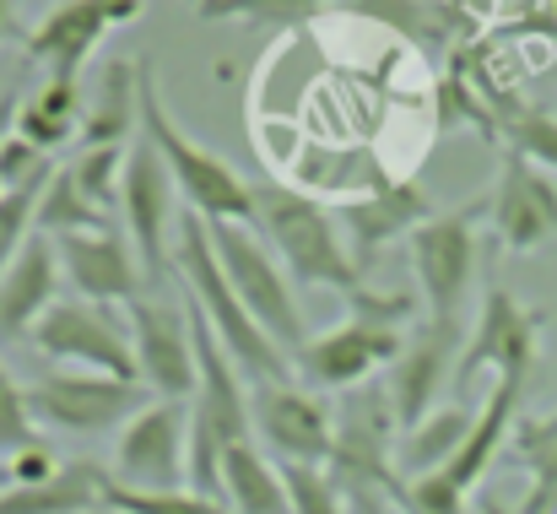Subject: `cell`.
<instances>
[{
  "label": "cell",
  "instance_id": "cell-15",
  "mask_svg": "<svg viewBox=\"0 0 557 514\" xmlns=\"http://www.w3.org/2000/svg\"><path fill=\"white\" fill-rule=\"evenodd\" d=\"M433 211H438V206L428 200V189H422L417 179H395V173L373 169L369 184L342 200L336 222L347 228V238H352V244H347V249H352V266L363 271V266H373V260L384 255V244L411 238Z\"/></svg>",
  "mask_w": 557,
  "mask_h": 514
},
{
  "label": "cell",
  "instance_id": "cell-22",
  "mask_svg": "<svg viewBox=\"0 0 557 514\" xmlns=\"http://www.w3.org/2000/svg\"><path fill=\"white\" fill-rule=\"evenodd\" d=\"M520 395H525V384L520 379H498L493 384V395H487V406L476 412V423H471V439L460 444V455L444 466V477L471 499L476 493V482L493 472V461L504 455V439L515 433V417H520Z\"/></svg>",
  "mask_w": 557,
  "mask_h": 514
},
{
  "label": "cell",
  "instance_id": "cell-11",
  "mask_svg": "<svg viewBox=\"0 0 557 514\" xmlns=\"http://www.w3.org/2000/svg\"><path fill=\"white\" fill-rule=\"evenodd\" d=\"M395 412L384 390H363L358 406H347V423L336 428V450H331V488L347 504H369L373 493L400 499V477H395Z\"/></svg>",
  "mask_w": 557,
  "mask_h": 514
},
{
  "label": "cell",
  "instance_id": "cell-7",
  "mask_svg": "<svg viewBox=\"0 0 557 514\" xmlns=\"http://www.w3.org/2000/svg\"><path fill=\"white\" fill-rule=\"evenodd\" d=\"M22 401H27L33 423L71 433V439H98V433L125 428L147 406V390L82 368V374H44V379L22 384Z\"/></svg>",
  "mask_w": 557,
  "mask_h": 514
},
{
  "label": "cell",
  "instance_id": "cell-8",
  "mask_svg": "<svg viewBox=\"0 0 557 514\" xmlns=\"http://www.w3.org/2000/svg\"><path fill=\"white\" fill-rule=\"evenodd\" d=\"M487 200H466L455 211H433L406 244H411V271L422 287V304L433 320H460V304L476 277V222Z\"/></svg>",
  "mask_w": 557,
  "mask_h": 514
},
{
  "label": "cell",
  "instance_id": "cell-30",
  "mask_svg": "<svg viewBox=\"0 0 557 514\" xmlns=\"http://www.w3.org/2000/svg\"><path fill=\"white\" fill-rule=\"evenodd\" d=\"M206 22H244L255 33H293L331 11V0H195Z\"/></svg>",
  "mask_w": 557,
  "mask_h": 514
},
{
  "label": "cell",
  "instance_id": "cell-20",
  "mask_svg": "<svg viewBox=\"0 0 557 514\" xmlns=\"http://www.w3.org/2000/svg\"><path fill=\"white\" fill-rule=\"evenodd\" d=\"M60 255L54 238H27L22 255L11 260V271L0 277V342H27L33 326L60 304Z\"/></svg>",
  "mask_w": 557,
  "mask_h": 514
},
{
  "label": "cell",
  "instance_id": "cell-39",
  "mask_svg": "<svg viewBox=\"0 0 557 514\" xmlns=\"http://www.w3.org/2000/svg\"><path fill=\"white\" fill-rule=\"evenodd\" d=\"M16 114H22V98H16V87H11V93H0V147L16 136Z\"/></svg>",
  "mask_w": 557,
  "mask_h": 514
},
{
  "label": "cell",
  "instance_id": "cell-29",
  "mask_svg": "<svg viewBox=\"0 0 557 514\" xmlns=\"http://www.w3.org/2000/svg\"><path fill=\"white\" fill-rule=\"evenodd\" d=\"M498 136L515 158L536 163L542 173H557V114H547L542 103H498Z\"/></svg>",
  "mask_w": 557,
  "mask_h": 514
},
{
  "label": "cell",
  "instance_id": "cell-2",
  "mask_svg": "<svg viewBox=\"0 0 557 514\" xmlns=\"http://www.w3.org/2000/svg\"><path fill=\"white\" fill-rule=\"evenodd\" d=\"M174 277L185 282V298L206 315V326L216 331V342L227 346V357L238 363V374H249L255 384H293V357L271 342L255 315L238 304L222 260H216V244H211V228L206 217L180 211V244H174Z\"/></svg>",
  "mask_w": 557,
  "mask_h": 514
},
{
  "label": "cell",
  "instance_id": "cell-17",
  "mask_svg": "<svg viewBox=\"0 0 557 514\" xmlns=\"http://www.w3.org/2000/svg\"><path fill=\"white\" fill-rule=\"evenodd\" d=\"M487 222L509 255H536L557 238V184L536 163L504 152L498 184L487 195Z\"/></svg>",
  "mask_w": 557,
  "mask_h": 514
},
{
  "label": "cell",
  "instance_id": "cell-37",
  "mask_svg": "<svg viewBox=\"0 0 557 514\" xmlns=\"http://www.w3.org/2000/svg\"><path fill=\"white\" fill-rule=\"evenodd\" d=\"M54 173L49 163V152H38L33 142H22V136H11L5 147H0V189H22V184H44Z\"/></svg>",
  "mask_w": 557,
  "mask_h": 514
},
{
  "label": "cell",
  "instance_id": "cell-21",
  "mask_svg": "<svg viewBox=\"0 0 557 514\" xmlns=\"http://www.w3.org/2000/svg\"><path fill=\"white\" fill-rule=\"evenodd\" d=\"M109 466L98 461H60V472L38 488H0V514H103Z\"/></svg>",
  "mask_w": 557,
  "mask_h": 514
},
{
  "label": "cell",
  "instance_id": "cell-25",
  "mask_svg": "<svg viewBox=\"0 0 557 514\" xmlns=\"http://www.w3.org/2000/svg\"><path fill=\"white\" fill-rule=\"evenodd\" d=\"M222 499L233 514H287V482H282V466L265 461V450L249 439V444H233L222 455Z\"/></svg>",
  "mask_w": 557,
  "mask_h": 514
},
{
  "label": "cell",
  "instance_id": "cell-35",
  "mask_svg": "<svg viewBox=\"0 0 557 514\" xmlns=\"http://www.w3.org/2000/svg\"><path fill=\"white\" fill-rule=\"evenodd\" d=\"M282 482H287V514H352L320 466H282Z\"/></svg>",
  "mask_w": 557,
  "mask_h": 514
},
{
  "label": "cell",
  "instance_id": "cell-1",
  "mask_svg": "<svg viewBox=\"0 0 557 514\" xmlns=\"http://www.w3.org/2000/svg\"><path fill=\"white\" fill-rule=\"evenodd\" d=\"M249 222L265 233L271 255L298 287H331L342 298L363 287V271L352 266L336 211L320 206L309 189H293L282 179H249Z\"/></svg>",
  "mask_w": 557,
  "mask_h": 514
},
{
  "label": "cell",
  "instance_id": "cell-23",
  "mask_svg": "<svg viewBox=\"0 0 557 514\" xmlns=\"http://www.w3.org/2000/svg\"><path fill=\"white\" fill-rule=\"evenodd\" d=\"M331 11H347L358 22L389 27L400 38H411L417 49H449L455 27H466L460 11H449L444 0H331Z\"/></svg>",
  "mask_w": 557,
  "mask_h": 514
},
{
  "label": "cell",
  "instance_id": "cell-10",
  "mask_svg": "<svg viewBox=\"0 0 557 514\" xmlns=\"http://www.w3.org/2000/svg\"><path fill=\"white\" fill-rule=\"evenodd\" d=\"M542 326L547 315L542 309H525L509 287H487L482 293V315L476 326L466 331V346H460V363H455V384L471 390V379L482 368H493L498 379H531L536 368V352H542Z\"/></svg>",
  "mask_w": 557,
  "mask_h": 514
},
{
  "label": "cell",
  "instance_id": "cell-43",
  "mask_svg": "<svg viewBox=\"0 0 557 514\" xmlns=\"http://www.w3.org/2000/svg\"><path fill=\"white\" fill-rule=\"evenodd\" d=\"M0 195H5V189H0Z\"/></svg>",
  "mask_w": 557,
  "mask_h": 514
},
{
  "label": "cell",
  "instance_id": "cell-34",
  "mask_svg": "<svg viewBox=\"0 0 557 514\" xmlns=\"http://www.w3.org/2000/svg\"><path fill=\"white\" fill-rule=\"evenodd\" d=\"M54 179V173H49ZM44 179V184H49ZM44 184H22V189H5L0 195V277L11 271V260L22 255V244L33 238V217H38V195Z\"/></svg>",
  "mask_w": 557,
  "mask_h": 514
},
{
  "label": "cell",
  "instance_id": "cell-12",
  "mask_svg": "<svg viewBox=\"0 0 557 514\" xmlns=\"http://www.w3.org/2000/svg\"><path fill=\"white\" fill-rule=\"evenodd\" d=\"M141 5H147V0H60V5L44 11L33 27H22V49H27V60L49 65V76L82 82L92 49H98L114 27L136 22Z\"/></svg>",
  "mask_w": 557,
  "mask_h": 514
},
{
  "label": "cell",
  "instance_id": "cell-44",
  "mask_svg": "<svg viewBox=\"0 0 557 514\" xmlns=\"http://www.w3.org/2000/svg\"><path fill=\"white\" fill-rule=\"evenodd\" d=\"M103 514H109V510H103Z\"/></svg>",
  "mask_w": 557,
  "mask_h": 514
},
{
  "label": "cell",
  "instance_id": "cell-26",
  "mask_svg": "<svg viewBox=\"0 0 557 514\" xmlns=\"http://www.w3.org/2000/svg\"><path fill=\"white\" fill-rule=\"evenodd\" d=\"M131 131H141V93H136V65L109 60L92 114L82 120V147H125Z\"/></svg>",
  "mask_w": 557,
  "mask_h": 514
},
{
  "label": "cell",
  "instance_id": "cell-9",
  "mask_svg": "<svg viewBox=\"0 0 557 514\" xmlns=\"http://www.w3.org/2000/svg\"><path fill=\"white\" fill-rule=\"evenodd\" d=\"M189 450V401H147L114 439L109 477L141 493H180Z\"/></svg>",
  "mask_w": 557,
  "mask_h": 514
},
{
  "label": "cell",
  "instance_id": "cell-31",
  "mask_svg": "<svg viewBox=\"0 0 557 514\" xmlns=\"http://www.w3.org/2000/svg\"><path fill=\"white\" fill-rule=\"evenodd\" d=\"M33 228H38L44 238H71V233H98V228H109V222H103V211L82 195V184L71 179V169H54V179H49L44 195H38Z\"/></svg>",
  "mask_w": 557,
  "mask_h": 514
},
{
  "label": "cell",
  "instance_id": "cell-16",
  "mask_svg": "<svg viewBox=\"0 0 557 514\" xmlns=\"http://www.w3.org/2000/svg\"><path fill=\"white\" fill-rule=\"evenodd\" d=\"M249 423H255V439L276 455V466H320L336 450L331 412L298 384H255Z\"/></svg>",
  "mask_w": 557,
  "mask_h": 514
},
{
  "label": "cell",
  "instance_id": "cell-18",
  "mask_svg": "<svg viewBox=\"0 0 557 514\" xmlns=\"http://www.w3.org/2000/svg\"><path fill=\"white\" fill-rule=\"evenodd\" d=\"M54 255H60V271L65 282L87 298V304H109V309H131L147 287V271L136 260V244L120 233V228H98V233H71V238H54Z\"/></svg>",
  "mask_w": 557,
  "mask_h": 514
},
{
  "label": "cell",
  "instance_id": "cell-4",
  "mask_svg": "<svg viewBox=\"0 0 557 514\" xmlns=\"http://www.w3.org/2000/svg\"><path fill=\"white\" fill-rule=\"evenodd\" d=\"M136 93H141V136L169 163L180 195L189 200L185 211L206 217V222H249V179H238L216 152H206L200 142H189L185 131L174 125V114H169V103L158 93L152 60H136Z\"/></svg>",
  "mask_w": 557,
  "mask_h": 514
},
{
  "label": "cell",
  "instance_id": "cell-5",
  "mask_svg": "<svg viewBox=\"0 0 557 514\" xmlns=\"http://www.w3.org/2000/svg\"><path fill=\"white\" fill-rule=\"evenodd\" d=\"M206 228H211L216 260H222L238 304L255 315V326L282 346L287 357H298L309 346V326H304V309H298V293H293V277L282 271V260L244 222H206Z\"/></svg>",
  "mask_w": 557,
  "mask_h": 514
},
{
  "label": "cell",
  "instance_id": "cell-19",
  "mask_svg": "<svg viewBox=\"0 0 557 514\" xmlns=\"http://www.w3.org/2000/svg\"><path fill=\"white\" fill-rule=\"evenodd\" d=\"M141 384L158 390V401H195V342H189V315L180 304H152L136 298L125 309Z\"/></svg>",
  "mask_w": 557,
  "mask_h": 514
},
{
  "label": "cell",
  "instance_id": "cell-41",
  "mask_svg": "<svg viewBox=\"0 0 557 514\" xmlns=\"http://www.w3.org/2000/svg\"><path fill=\"white\" fill-rule=\"evenodd\" d=\"M476 514H520V510H504L498 499H487V493H482V499H476Z\"/></svg>",
  "mask_w": 557,
  "mask_h": 514
},
{
  "label": "cell",
  "instance_id": "cell-3",
  "mask_svg": "<svg viewBox=\"0 0 557 514\" xmlns=\"http://www.w3.org/2000/svg\"><path fill=\"white\" fill-rule=\"evenodd\" d=\"M347 304H352V315L336 331L314 336L293 357L298 379L314 384V390H358V384H369V374L389 368L400 357L411 315H417V298L373 293V287H358Z\"/></svg>",
  "mask_w": 557,
  "mask_h": 514
},
{
  "label": "cell",
  "instance_id": "cell-13",
  "mask_svg": "<svg viewBox=\"0 0 557 514\" xmlns=\"http://www.w3.org/2000/svg\"><path fill=\"white\" fill-rule=\"evenodd\" d=\"M460 320H422L406 331L400 357L389 363V379H384V395H389V412H395V428H417L428 412H438V390L455 384V363H460Z\"/></svg>",
  "mask_w": 557,
  "mask_h": 514
},
{
  "label": "cell",
  "instance_id": "cell-36",
  "mask_svg": "<svg viewBox=\"0 0 557 514\" xmlns=\"http://www.w3.org/2000/svg\"><path fill=\"white\" fill-rule=\"evenodd\" d=\"M27 444H38V423L27 417L22 384H11V374H5V363H0V461L22 455Z\"/></svg>",
  "mask_w": 557,
  "mask_h": 514
},
{
  "label": "cell",
  "instance_id": "cell-14",
  "mask_svg": "<svg viewBox=\"0 0 557 514\" xmlns=\"http://www.w3.org/2000/svg\"><path fill=\"white\" fill-rule=\"evenodd\" d=\"M174 173L158 158V147L141 136L136 152L125 158V184H120V217L125 233L136 244V260L147 271V282L174 277V255H169V228H174Z\"/></svg>",
  "mask_w": 557,
  "mask_h": 514
},
{
  "label": "cell",
  "instance_id": "cell-24",
  "mask_svg": "<svg viewBox=\"0 0 557 514\" xmlns=\"http://www.w3.org/2000/svg\"><path fill=\"white\" fill-rule=\"evenodd\" d=\"M471 423H476L471 406H438V412H428L417 428L400 433V444H395V477L411 482V477L444 472L460 455V444L471 439Z\"/></svg>",
  "mask_w": 557,
  "mask_h": 514
},
{
  "label": "cell",
  "instance_id": "cell-28",
  "mask_svg": "<svg viewBox=\"0 0 557 514\" xmlns=\"http://www.w3.org/2000/svg\"><path fill=\"white\" fill-rule=\"evenodd\" d=\"M515 461L531 477L520 514H557V412L515 417Z\"/></svg>",
  "mask_w": 557,
  "mask_h": 514
},
{
  "label": "cell",
  "instance_id": "cell-33",
  "mask_svg": "<svg viewBox=\"0 0 557 514\" xmlns=\"http://www.w3.org/2000/svg\"><path fill=\"white\" fill-rule=\"evenodd\" d=\"M103 510L109 514H233L227 504L200 499L189 488H180V493H141V488H120V482H109Z\"/></svg>",
  "mask_w": 557,
  "mask_h": 514
},
{
  "label": "cell",
  "instance_id": "cell-32",
  "mask_svg": "<svg viewBox=\"0 0 557 514\" xmlns=\"http://www.w3.org/2000/svg\"><path fill=\"white\" fill-rule=\"evenodd\" d=\"M125 147H82L65 169L82 184V195L98 206V211H114L120 206V184H125Z\"/></svg>",
  "mask_w": 557,
  "mask_h": 514
},
{
  "label": "cell",
  "instance_id": "cell-27",
  "mask_svg": "<svg viewBox=\"0 0 557 514\" xmlns=\"http://www.w3.org/2000/svg\"><path fill=\"white\" fill-rule=\"evenodd\" d=\"M82 120H87V114H82V82H60V76H49L44 93L22 103V114H16V136L33 142L38 152H60V147L82 142Z\"/></svg>",
  "mask_w": 557,
  "mask_h": 514
},
{
  "label": "cell",
  "instance_id": "cell-6",
  "mask_svg": "<svg viewBox=\"0 0 557 514\" xmlns=\"http://www.w3.org/2000/svg\"><path fill=\"white\" fill-rule=\"evenodd\" d=\"M27 342L54 363H76L87 374H109L125 384H141L136 368V342H131V320L109 304H87V298H60Z\"/></svg>",
  "mask_w": 557,
  "mask_h": 514
},
{
  "label": "cell",
  "instance_id": "cell-42",
  "mask_svg": "<svg viewBox=\"0 0 557 514\" xmlns=\"http://www.w3.org/2000/svg\"><path fill=\"white\" fill-rule=\"evenodd\" d=\"M0 488H11V472H5V461H0Z\"/></svg>",
  "mask_w": 557,
  "mask_h": 514
},
{
  "label": "cell",
  "instance_id": "cell-38",
  "mask_svg": "<svg viewBox=\"0 0 557 514\" xmlns=\"http://www.w3.org/2000/svg\"><path fill=\"white\" fill-rule=\"evenodd\" d=\"M5 472H11V488H38V482H49V477L60 472V455L38 439V444H27L22 455H11Z\"/></svg>",
  "mask_w": 557,
  "mask_h": 514
},
{
  "label": "cell",
  "instance_id": "cell-40",
  "mask_svg": "<svg viewBox=\"0 0 557 514\" xmlns=\"http://www.w3.org/2000/svg\"><path fill=\"white\" fill-rule=\"evenodd\" d=\"M11 33H22V27H16V0H0V44H5Z\"/></svg>",
  "mask_w": 557,
  "mask_h": 514
}]
</instances>
